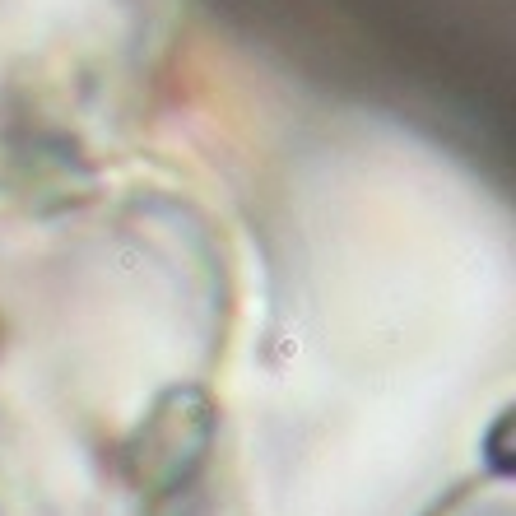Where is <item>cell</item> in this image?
<instances>
[{"label":"cell","mask_w":516,"mask_h":516,"mask_svg":"<svg viewBox=\"0 0 516 516\" xmlns=\"http://www.w3.org/2000/svg\"><path fill=\"white\" fill-rule=\"evenodd\" d=\"M209 433H214L209 400L200 391H177L126 442V474L140 493H177L200 470Z\"/></svg>","instance_id":"6da1fadb"}]
</instances>
